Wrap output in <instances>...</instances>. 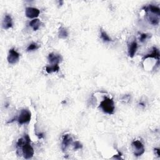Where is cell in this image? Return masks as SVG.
Returning <instances> with one entry per match:
<instances>
[{"label":"cell","instance_id":"3957f363","mask_svg":"<svg viewBox=\"0 0 160 160\" xmlns=\"http://www.w3.org/2000/svg\"><path fill=\"white\" fill-rule=\"evenodd\" d=\"M31 118V112L26 109H23L21 111L19 116L17 118V121L19 125L28 123L30 122Z\"/></svg>","mask_w":160,"mask_h":160},{"label":"cell","instance_id":"9a60e30c","mask_svg":"<svg viewBox=\"0 0 160 160\" xmlns=\"http://www.w3.org/2000/svg\"><path fill=\"white\" fill-rule=\"evenodd\" d=\"M68 36V33L66 29L63 26L60 27L58 33V36L61 39H66Z\"/></svg>","mask_w":160,"mask_h":160},{"label":"cell","instance_id":"5b68a950","mask_svg":"<svg viewBox=\"0 0 160 160\" xmlns=\"http://www.w3.org/2000/svg\"><path fill=\"white\" fill-rule=\"evenodd\" d=\"M20 54L14 50L11 49L9 51V54L7 58L8 62L10 64H15L16 63L19 59Z\"/></svg>","mask_w":160,"mask_h":160},{"label":"cell","instance_id":"7402d4cb","mask_svg":"<svg viewBox=\"0 0 160 160\" xmlns=\"http://www.w3.org/2000/svg\"><path fill=\"white\" fill-rule=\"evenodd\" d=\"M154 151H156L157 155H158V156H159V149H158V148H155V149H154Z\"/></svg>","mask_w":160,"mask_h":160},{"label":"cell","instance_id":"4fadbf2b","mask_svg":"<svg viewBox=\"0 0 160 160\" xmlns=\"http://www.w3.org/2000/svg\"><path fill=\"white\" fill-rule=\"evenodd\" d=\"M147 18L149 21L150 23H151L153 25H157L159 23V19L158 18V16L154 14L153 13H148L147 14Z\"/></svg>","mask_w":160,"mask_h":160},{"label":"cell","instance_id":"6da1fadb","mask_svg":"<svg viewBox=\"0 0 160 160\" xmlns=\"http://www.w3.org/2000/svg\"><path fill=\"white\" fill-rule=\"evenodd\" d=\"M25 143L22 147L23 156L25 159H29L33 158L34 155V150L31 145V139L28 134H25Z\"/></svg>","mask_w":160,"mask_h":160},{"label":"cell","instance_id":"5bb4252c","mask_svg":"<svg viewBox=\"0 0 160 160\" xmlns=\"http://www.w3.org/2000/svg\"><path fill=\"white\" fill-rule=\"evenodd\" d=\"M40 25H41V22H40L39 19L37 18L33 19L30 23V26L33 28L34 31L38 30L40 27Z\"/></svg>","mask_w":160,"mask_h":160},{"label":"cell","instance_id":"7c38bea8","mask_svg":"<svg viewBox=\"0 0 160 160\" xmlns=\"http://www.w3.org/2000/svg\"><path fill=\"white\" fill-rule=\"evenodd\" d=\"M138 48V44L136 41L131 42L128 45V55L131 58H133Z\"/></svg>","mask_w":160,"mask_h":160},{"label":"cell","instance_id":"603a6c76","mask_svg":"<svg viewBox=\"0 0 160 160\" xmlns=\"http://www.w3.org/2000/svg\"><path fill=\"white\" fill-rule=\"evenodd\" d=\"M37 136H38L39 138H42L43 137V133H40V134H39L37 135Z\"/></svg>","mask_w":160,"mask_h":160},{"label":"cell","instance_id":"277c9868","mask_svg":"<svg viewBox=\"0 0 160 160\" xmlns=\"http://www.w3.org/2000/svg\"><path fill=\"white\" fill-rule=\"evenodd\" d=\"M132 147L134 151V154L136 156H139L142 155L145 153V148L143 143L136 140V141H134L132 142Z\"/></svg>","mask_w":160,"mask_h":160},{"label":"cell","instance_id":"ac0fdd59","mask_svg":"<svg viewBox=\"0 0 160 160\" xmlns=\"http://www.w3.org/2000/svg\"><path fill=\"white\" fill-rule=\"evenodd\" d=\"M39 46L38 45L37 43H31V45H30L28 46V47L26 49V51H34V50H36L39 48Z\"/></svg>","mask_w":160,"mask_h":160},{"label":"cell","instance_id":"8fae6325","mask_svg":"<svg viewBox=\"0 0 160 160\" xmlns=\"http://www.w3.org/2000/svg\"><path fill=\"white\" fill-rule=\"evenodd\" d=\"M150 58L156 59L158 61H159V52L158 49H157L156 47H153V51L151 53L146 54L143 57V59L145 60V59H146L147 58Z\"/></svg>","mask_w":160,"mask_h":160},{"label":"cell","instance_id":"44dd1931","mask_svg":"<svg viewBox=\"0 0 160 160\" xmlns=\"http://www.w3.org/2000/svg\"><path fill=\"white\" fill-rule=\"evenodd\" d=\"M118 153H119V154H118V155H116V156H114L113 157V158H116V159H122V158H121V156H122V153H119V151H118Z\"/></svg>","mask_w":160,"mask_h":160},{"label":"cell","instance_id":"7a4b0ae2","mask_svg":"<svg viewBox=\"0 0 160 160\" xmlns=\"http://www.w3.org/2000/svg\"><path fill=\"white\" fill-rule=\"evenodd\" d=\"M99 108L103 110L104 113L108 114H113L115 110L114 103L113 99L105 97L100 103Z\"/></svg>","mask_w":160,"mask_h":160},{"label":"cell","instance_id":"30bf717a","mask_svg":"<svg viewBox=\"0 0 160 160\" xmlns=\"http://www.w3.org/2000/svg\"><path fill=\"white\" fill-rule=\"evenodd\" d=\"M13 26V21L10 15L6 14L3 22V28L5 30H8Z\"/></svg>","mask_w":160,"mask_h":160},{"label":"cell","instance_id":"2e32d148","mask_svg":"<svg viewBox=\"0 0 160 160\" xmlns=\"http://www.w3.org/2000/svg\"><path fill=\"white\" fill-rule=\"evenodd\" d=\"M59 70V67L58 65H53L50 66H46V71L48 74L58 72Z\"/></svg>","mask_w":160,"mask_h":160},{"label":"cell","instance_id":"ffe728a7","mask_svg":"<svg viewBox=\"0 0 160 160\" xmlns=\"http://www.w3.org/2000/svg\"><path fill=\"white\" fill-rule=\"evenodd\" d=\"M148 35L147 34H145V33H143L141 34V36H140V38H139V40L140 42H144L145 40L147 39Z\"/></svg>","mask_w":160,"mask_h":160},{"label":"cell","instance_id":"e0dca14e","mask_svg":"<svg viewBox=\"0 0 160 160\" xmlns=\"http://www.w3.org/2000/svg\"><path fill=\"white\" fill-rule=\"evenodd\" d=\"M100 33H101V38L103 40V42H113V40L109 37V36L107 34V33L105 31H103V30H101Z\"/></svg>","mask_w":160,"mask_h":160},{"label":"cell","instance_id":"8992f818","mask_svg":"<svg viewBox=\"0 0 160 160\" xmlns=\"http://www.w3.org/2000/svg\"><path fill=\"white\" fill-rule=\"evenodd\" d=\"M40 11L38 9L32 7L26 8L25 11V14L26 17L29 18H34L36 19L37 17L39 16Z\"/></svg>","mask_w":160,"mask_h":160},{"label":"cell","instance_id":"ba28073f","mask_svg":"<svg viewBox=\"0 0 160 160\" xmlns=\"http://www.w3.org/2000/svg\"><path fill=\"white\" fill-rule=\"evenodd\" d=\"M73 139L70 134H65L63 136V141L62 145V149L63 151H66L68 147L72 143Z\"/></svg>","mask_w":160,"mask_h":160},{"label":"cell","instance_id":"9c48e42d","mask_svg":"<svg viewBox=\"0 0 160 160\" xmlns=\"http://www.w3.org/2000/svg\"><path fill=\"white\" fill-rule=\"evenodd\" d=\"M143 10H145L146 12H148L150 11L151 13H153L154 14H156L157 16H159V14H160V10L158 7L150 5L148 6H143L142 8Z\"/></svg>","mask_w":160,"mask_h":160},{"label":"cell","instance_id":"52a82bcc","mask_svg":"<svg viewBox=\"0 0 160 160\" xmlns=\"http://www.w3.org/2000/svg\"><path fill=\"white\" fill-rule=\"evenodd\" d=\"M48 59L50 63L53 65H58L60 62L62 61V57L60 54H57L54 53H50L48 55Z\"/></svg>","mask_w":160,"mask_h":160},{"label":"cell","instance_id":"d6986e66","mask_svg":"<svg viewBox=\"0 0 160 160\" xmlns=\"http://www.w3.org/2000/svg\"><path fill=\"white\" fill-rule=\"evenodd\" d=\"M82 148H83V145L79 142L76 141V142H74V143H73V148H74V150L82 149Z\"/></svg>","mask_w":160,"mask_h":160}]
</instances>
